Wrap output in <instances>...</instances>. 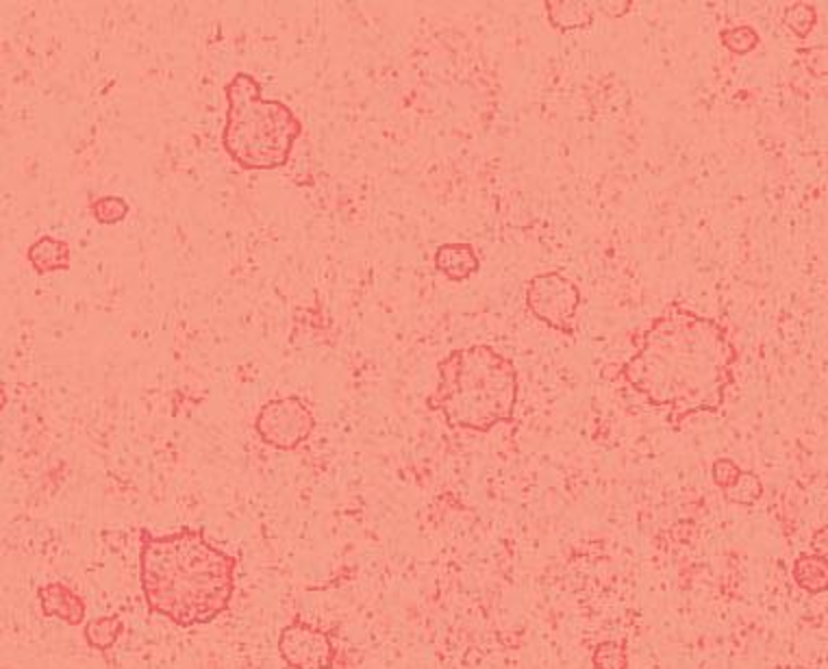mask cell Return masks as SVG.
Listing matches in <instances>:
<instances>
[{"instance_id":"cell-1","label":"cell","mask_w":828,"mask_h":669,"mask_svg":"<svg viewBox=\"0 0 828 669\" xmlns=\"http://www.w3.org/2000/svg\"><path fill=\"white\" fill-rule=\"evenodd\" d=\"M737 348L728 330L682 304H667L639 337L615 378L680 430L687 417L719 413L735 382Z\"/></svg>"},{"instance_id":"cell-2","label":"cell","mask_w":828,"mask_h":669,"mask_svg":"<svg viewBox=\"0 0 828 669\" xmlns=\"http://www.w3.org/2000/svg\"><path fill=\"white\" fill-rule=\"evenodd\" d=\"M139 543V582L148 613L191 628L228 610L237 556L189 528L163 537L141 530Z\"/></svg>"},{"instance_id":"cell-3","label":"cell","mask_w":828,"mask_h":669,"mask_svg":"<svg viewBox=\"0 0 828 669\" xmlns=\"http://www.w3.org/2000/svg\"><path fill=\"white\" fill-rule=\"evenodd\" d=\"M517 393L515 365L491 345L474 343L437 363V387L426 406L454 430L489 432L515 417Z\"/></svg>"},{"instance_id":"cell-4","label":"cell","mask_w":828,"mask_h":669,"mask_svg":"<svg viewBox=\"0 0 828 669\" xmlns=\"http://www.w3.org/2000/svg\"><path fill=\"white\" fill-rule=\"evenodd\" d=\"M226 122L222 148L241 169L283 167L302 135L298 115L276 98H263L261 83L237 72L224 87Z\"/></svg>"},{"instance_id":"cell-5","label":"cell","mask_w":828,"mask_h":669,"mask_svg":"<svg viewBox=\"0 0 828 669\" xmlns=\"http://www.w3.org/2000/svg\"><path fill=\"white\" fill-rule=\"evenodd\" d=\"M528 311L563 335H574V319L580 306V289L561 272L535 274L526 285Z\"/></svg>"},{"instance_id":"cell-6","label":"cell","mask_w":828,"mask_h":669,"mask_svg":"<svg viewBox=\"0 0 828 669\" xmlns=\"http://www.w3.org/2000/svg\"><path fill=\"white\" fill-rule=\"evenodd\" d=\"M315 417L298 395L265 402L254 417V432L274 450H296L313 432Z\"/></svg>"},{"instance_id":"cell-7","label":"cell","mask_w":828,"mask_h":669,"mask_svg":"<svg viewBox=\"0 0 828 669\" xmlns=\"http://www.w3.org/2000/svg\"><path fill=\"white\" fill-rule=\"evenodd\" d=\"M278 654L285 669H333L341 665L330 632L298 617L280 630Z\"/></svg>"},{"instance_id":"cell-8","label":"cell","mask_w":828,"mask_h":669,"mask_svg":"<svg viewBox=\"0 0 828 669\" xmlns=\"http://www.w3.org/2000/svg\"><path fill=\"white\" fill-rule=\"evenodd\" d=\"M37 599L46 617H54L67 626H80L85 619V599L65 582L41 584Z\"/></svg>"},{"instance_id":"cell-9","label":"cell","mask_w":828,"mask_h":669,"mask_svg":"<svg viewBox=\"0 0 828 669\" xmlns=\"http://www.w3.org/2000/svg\"><path fill=\"white\" fill-rule=\"evenodd\" d=\"M435 267L448 280L461 282L480 269V258L472 243H441L435 250Z\"/></svg>"},{"instance_id":"cell-10","label":"cell","mask_w":828,"mask_h":669,"mask_svg":"<svg viewBox=\"0 0 828 669\" xmlns=\"http://www.w3.org/2000/svg\"><path fill=\"white\" fill-rule=\"evenodd\" d=\"M543 7L550 26L561 33L591 28L595 17V4L587 0H548Z\"/></svg>"},{"instance_id":"cell-11","label":"cell","mask_w":828,"mask_h":669,"mask_svg":"<svg viewBox=\"0 0 828 669\" xmlns=\"http://www.w3.org/2000/svg\"><path fill=\"white\" fill-rule=\"evenodd\" d=\"M26 258L37 274H52V272H65L70 267L72 252L67 241L52 235H43L28 245Z\"/></svg>"},{"instance_id":"cell-12","label":"cell","mask_w":828,"mask_h":669,"mask_svg":"<svg viewBox=\"0 0 828 669\" xmlns=\"http://www.w3.org/2000/svg\"><path fill=\"white\" fill-rule=\"evenodd\" d=\"M791 576H793V582L802 591H806L811 595L824 593V591H828V558L817 556L813 552L811 554H800L793 560Z\"/></svg>"},{"instance_id":"cell-13","label":"cell","mask_w":828,"mask_h":669,"mask_svg":"<svg viewBox=\"0 0 828 669\" xmlns=\"http://www.w3.org/2000/svg\"><path fill=\"white\" fill-rule=\"evenodd\" d=\"M122 632H124V619L120 615L96 617L83 626L85 643L98 652H106L109 647H113L117 639L122 636Z\"/></svg>"},{"instance_id":"cell-14","label":"cell","mask_w":828,"mask_h":669,"mask_svg":"<svg viewBox=\"0 0 828 669\" xmlns=\"http://www.w3.org/2000/svg\"><path fill=\"white\" fill-rule=\"evenodd\" d=\"M782 24L795 37L804 39L817 26V9L808 2H793L782 11Z\"/></svg>"},{"instance_id":"cell-15","label":"cell","mask_w":828,"mask_h":669,"mask_svg":"<svg viewBox=\"0 0 828 669\" xmlns=\"http://www.w3.org/2000/svg\"><path fill=\"white\" fill-rule=\"evenodd\" d=\"M761 495H763V482L754 471H748V469H741L739 478L728 489H724V497L728 502L743 504V506L758 502Z\"/></svg>"},{"instance_id":"cell-16","label":"cell","mask_w":828,"mask_h":669,"mask_svg":"<svg viewBox=\"0 0 828 669\" xmlns=\"http://www.w3.org/2000/svg\"><path fill=\"white\" fill-rule=\"evenodd\" d=\"M719 41L732 54H748L761 43V37L752 26L741 24V26H728L719 30Z\"/></svg>"},{"instance_id":"cell-17","label":"cell","mask_w":828,"mask_h":669,"mask_svg":"<svg viewBox=\"0 0 828 669\" xmlns=\"http://www.w3.org/2000/svg\"><path fill=\"white\" fill-rule=\"evenodd\" d=\"M593 669H628L626 645L619 641H602L591 654Z\"/></svg>"},{"instance_id":"cell-18","label":"cell","mask_w":828,"mask_h":669,"mask_svg":"<svg viewBox=\"0 0 828 669\" xmlns=\"http://www.w3.org/2000/svg\"><path fill=\"white\" fill-rule=\"evenodd\" d=\"M130 206L120 195H102L91 204V215L100 224H117L128 215Z\"/></svg>"},{"instance_id":"cell-19","label":"cell","mask_w":828,"mask_h":669,"mask_svg":"<svg viewBox=\"0 0 828 669\" xmlns=\"http://www.w3.org/2000/svg\"><path fill=\"white\" fill-rule=\"evenodd\" d=\"M798 56L802 61V65L806 67V72L815 78H824L828 76V46L819 43V46H806V48H800L798 50Z\"/></svg>"},{"instance_id":"cell-20","label":"cell","mask_w":828,"mask_h":669,"mask_svg":"<svg viewBox=\"0 0 828 669\" xmlns=\"http://www.w3.org/2000/svg\"><path fill=\"white\" fill-rule=\"evenodd\" d=\"M741 474V467L732 460V458H715L713 465H711V478L713 482L724 491L728 489Z\"/></svg>"},{"instance_id":"cell-21","label":"cell","mask_w":828,"mask_h":669,"mask_svg":"<svg viewBox=\"0 0 828 669\" xmlns=\"http://www.w3.org/2000/svg\"><path fill=\"white\" fill-rule=\"evenodd\" d=\"M593 4L606 17H622V15L630 13V9L635 7V2H630V0H622V2H617V0H604V2H593Z\"/></svg>"},{"instance_id":"cell-22","label":"cell","mask_w":828,"mask_h":669,"mask_svg":"<svg viewBox=\"0 0 828 669\" xmlns=\"http://www.w3.org/2000/svg\"><path fill=\"white\" fill-rule=\"evenodd\" d=\"M811 552L828 558V526H821L811 534Z\"/></svg>"},{"instance_id":"cell-23","label":"cell","mask_w":828,"mask_h":669,"mask_svg":"<svg viewBox=\"0 0 828 669\" xmlns=\"http://www.w3.org/2000/svg\"><path fill=\"white\" fill-rule=\"evenodd\" d=\"M333 669H352V667H341V665H339V667H333Z\"/></svg>"}]
</instances>
